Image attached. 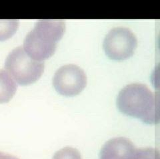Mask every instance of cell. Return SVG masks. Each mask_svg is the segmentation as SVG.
Masks as SVG:
<instances>
[{
	"instance_id": "cell-1",
	"label": "cell",
	"mask_w": 160,
	"mask_h": 159,
	"mask_svg": "<svg viewBox=\"0 0 160 159\" xmlns=\"http://www.w3.org/2000/svg\"><path fill=\"white\" fill-rule=\"evenodd\" d=\"M117 106L121 112L145 123L159 122V92H152L145 84L133 83L122 88L117 98Z\"/></svg>"
},
{
	"instance_id": "cell-2",
	"label": "cell",
	"mask_w": 160,
	"mask_h": 159,
	"mask_svg": "<svg viewBox=\"0 0 160 159\" xmlns=\"http://www.w3.org/2000/svg\"><path fill=\"white\" fill-rule=\"evenodd\" d=\"M66 30V22L62 19H40L27 35L23 49L32 58L43 61L56 52L58 42Z\"/></svg>"
},
{
	"instance_id": "cell-3",
	"label": "cell",
	"mask_w": 160,
	"mask_h": 159,
	"mask_svg": "<svg viewBox=\"0 0 160 159\" xmlns=\"http://www.w3.org/2000/svg\"><path fill=\"white\" fill-rule=\"evenodd\" d=\"M45 63L32 58L22 46L9 53L5 68L17 83L26 86L36 82L44 71Z\"/></svg>"
},
{
	"instance_id": "cell-4",
	"label": "cell",
	"mask_w": 160,
	"mask_h": 159,
	"mask_svg": "<svg viewBox=\"0 0 160 159\" xmlns=\"http://www.w3.org/2000/svg\"><path fill=\"white\" fill-rule=\"evenodd\" d=\"M103 46L105 52L109 58L122 60L133 55L138 46V39L131 29L117 27L108 33Z\"/></svg>"
},
{
	"instance_id": "cell-5",
	"label": "cell",
	"mask_w": 160,
	"mask_h": 159,
	"mask_svg": "<svg viewBox=\"0 0 160 159\" xmlns=\"http://www.w3.org/2000/svg\"><path fill=\"white\" fill-rule=\"evenodd\" d=\"M86 84V73L75 64H67L60 67L53 78V85L56 91L66 96L77 95L83 90Z\"/></svg>"
},
{
	"instance_id": "cell-6",
	"label": "cell",
	"mask_w": 160,
	"mask_h": 159,
	"mask_svg": "<svg viewBox=\"0 0 160 159\" xmlns=\"http://www.w3.org/2000/svg\"><path fill=\"white\" fill-rule=\"evenodd\" d=\"M136 149L128 138H114L103 146L100 151L99 159H131Z\"/></svg>"
},
{
	"instance_id": "cell-7",
	"label": "cell",
	"mask_w": 160,
	"mask_h": 159,
	"mask_svg": "<svg viewBox=\"0 0 160 159\" xmlns=\"http://www.w3.org/2000/svg\"><path fill=\"white\" fill-rule=\"evenodd\" d=\"M18 84L6 69H0V104L9 102L16 94Z\"/></svg>"
},
{
	"instance_id": "cell-8",
	"label": "cell",
	"mask_w": 160,
	"mask_h": 159,
	"mask_svg": "<svg viewBox=\"0 0 160 159\" xmlns=\"http://www.w3.org/2000/svg\"><path fill=\"white\" fill-rule=\"evenodd\" d=\"M19 24L18 19H0V41L12 37L16 32Z\"/></svg>"
},
{
	"instance_id": "cell-9",
	"label": "cell",
	"mask_w": 160,
	"mask_h": 159,
	"mask_svg": "<svg viewBox=\"0 0 160 159\" xmlns=\"http://www.w3.org/2000/svg\"><path fill=\"white\" fill-rule=\"evenodd\" d=\"M131 159H160L159 152L156 148H136Z\"/></svg>"
},
{
	"instance_id": "cell-10",
	"label": "cell",
	"mask_w": 160,
	"mask_h": 159,
	"mask_svg": "<svg viewBox=\"0 0 160 159\" xmlns=\"http://www.w3.org/2000/svg\"><path fill=\"white\" fill-rule=\"evenodd\" d=\"M53 159H82V156L76 148L65 147L57 151Z\"/></svg>"
},
{
	"instance_id": "cell-11",
	"label": "cell",
	"mask_w": 160,
	"mask_h": 159,
	"mask_svg": "<svg viewBox=\"0 0 160 159\" xmlns=\"http://www.w3.org/2000/svg\"><path fill=\"white\" fill-rule=\"evenodd\" d=\"M0 159H19L18 158L9 154L0 151Z\"/></svg>"
}]
</instances>
